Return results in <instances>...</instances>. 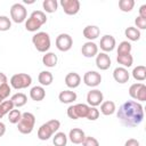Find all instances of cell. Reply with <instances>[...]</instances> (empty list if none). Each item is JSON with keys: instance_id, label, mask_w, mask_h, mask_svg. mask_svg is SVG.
I'll return each mask as SVG.
<instances>
[{"instance_id": "cell-41", "label": "cell", "mask_w": 146, "mask_h": 146, "mask_svg": "<svg viewBox=\"0 0 146 146\" xmlns=\"http://www.w3.org/2000/svg\"><path fill=\"white\" fill-rule=\"evenodd\" d=\"M137 100H140V102H145L146 100V86L144 84L140 90L138 91V95H137Z\"/></svg>"}, {"instance_id": "cell-40", "label": "cell", "mask_w": 146, "mask_h": 146, "mask_svg": "<svg viewBox=\"0 0 146 146\" xmlns=\"http://www.w3.org/2000/svg\"><path fill=\"white\" fill-rule=\"evenodd\" d=\"M135 24H136V29L138 30H145L146 29V18H143L140 16H137L135 19Z\"/></svg>"}, {"instance_id": "cell-29", "label": "cell", "mask_w": 146, "mask_h": 146, "mask_svg": "<svg viewBox=\"0 0 146 146\" xmlns=\"http://www.w3.org/2000/svg\"><path fill=\"white\" fill-rule=\"evenodd\" d=\"M42 7L46 13H55L58 8V2L57 0H44L42 2Z\"/></svg>"}, {"instance_id": "cell-19", "label": "cell", "mask_w": 146, "mask_h": 146, "mask_svg": "<svg viewBox=\"0 0 146 146\" xmlns=\"http://www.w3.org/2000/svg\"><path fill=\"white\" fill-rule=\"evenodd\" d=\"M99 34H100V30L96 25H88L83 29V36L86 39H88L89 41L97 39L99 36Z\"/></svg>"}, {"instance_id": "cell-7", "label": "cell", "mask_w": 146, "mask_h": 146, "mask_svg": "<svg viewBox=\"0 0 146 146\" xmlns=\"http://www.w3.org/2000/svg\"><path fill=\"white\" fill-rule=\"evenodd\" d=\"M89 111V105L87 104H75L71 105L67 108V116L72 120H78L81 117H87Z\"/></svg>"}, {"instance_id": "cell-8", "label": "cell", "mask_w": 146, "mask_h": 146, "mask_svg": "<svg viewBox=\"0 0 146 146\" xmlns=\"http://www.w3.org/2000/svg\"><path fill=\"white\" fill-rule=\"evenodd\" d=\"M27 11L22 3H14L10 8V17L15 23H23L26 19Z\"/></svg>"}, {"instance_id": "cell-20", "label": "cell", "mask_w": 146, "mask_h": 146, "mask_svg": "<svg viewBox=\"0 0 146 146\" xmlns=\"http://www.w3.org/2000/svg\"><path fill=\"white\" fill-rule=\"evenodd\" d=\"M30 97L32 100L35 102H41L46 97V91L42 86H35L30 90Z\"/></svg>"}, {"instance_id": "cell-3", "label": "cell", "mask_w": 146, "mask_h": 146, "mask_svg": "<svg viewBox=\"0 0 146 146\" xmlns=\"http://www.w3.org/2000/svg\"><path fill=\"white\" fill-rule=\"evenodd\" d=\"M60 127V122L56 119L49 120L43 123L38 130V138L40 140H48Z\"/></svg>"}, {"instance_id": "cell-37", "label": "cell", "mask_w": 146, "mask_h": 146, "mask_svg": "<svg viewBox=\"0 0 146 146\" xmlns=\"http://www.w3.org/2000/svg\"><path fill=\"white\" fill-rule=\"evenodd\" d=\"M99 117V111L96 108V107H91L89 106V111H88V114H87V119L90 120V121H95Z\"/></svg>"}, {"instance_id": "cell-2", "label": "cell", "mask_w": 146, "mask_h": 146, "mask_svg": "<svg viewBox=\"0 0 146 146\" xmlns=\"http://www.w3.org/2000/svg\"><path fill=\"white\" fill-rule=\"evenodd\" d=\"M47 22V16L41 10H34L25 22V29L29 32H36Z\"/></svg>"}, {"instance_id": "cell-1", "label": "cell", "mask_w": 146, "mask_h": 146, "mask_svg": "<svg viewBox=\"0 0 146 146\" xmlns=\"http://www.w3.org/2000/svg\"><path fill=\"white\" fill-rule=\"evenodd\" d=\"M116 116L122 125L128 128H133L143 122L144 108L141 104L135 100H128L119 107Z\"/></svg>"}, {"instance_id": "cell-12", "label": "cell", "mask_w": 146, "mask_h": 146, "mask_svg": "<svg viewBox=\"0 0 146 146\" xmlns=\"http://www.w3.org/2000/svg\"><path fill=\"white\" fill-rule=\"evenodd\" d=\"M103 99H104V95L100 90L98 89H94V90H90L88 94H87V103L89 104V106L91 107H96L98 105H100L103 103Z\"/></svg>"}, {"instance_id": "cell-36", "label": "cell", "mask_w": 146, "mask_h": 146, "mask_svg": "<svg viewBox=\"0 0 146 146\" xmlns=\"http://www.w3.org/2000/svg\"><path fill=\"white\" fill-rule=\"evenodd\" d=\"M11 27V22L7 16H0V31L5 32Z\"/></svg>"}, {"instance_id": "cell-27", "label": "cell", "mask_w": 146, "mask_h": 146, "mask_svg": "<svg viewBox=\"0 0 146 146\" xmlns=\"http://www.w3.org/2000/svg\"><path fill=\"white\" fill-rule=\"evenodd\" d=\"M124 34L128 38V40H130V41H138L140 39V31L133 26L127 27L124 31Z\"/></svg>"}, {"instance_id": "cell-39", "label": "cell", "mask_w": 146, "mask_h": 146, "mask_svg": "<svg viewBox=\"0 0 146 146\" xmlns=\"http://www.w3.org/2000/svg\"><path fill=\"white\" fill-rule=\"evenodd\" d=\"M83 146H99V143L98 140L95 138V137H91V136H86L83 143H82Z\"/></svg>"}, {"instance_id": "cell-22", "label": "cell", "mask_w": 146, "mask_h": 146, "mask_svg": "<svg viewBox=\"0 0 146 146\" xmlns=\"http://www.w3.org/2000/svg\"><path fill=\"white\" fill-rule=\"evenodd\" d=\"M57 55H55L54 52H46L42 57V63L44 66L47 67H55L57 64Z\"/></svg>"}, {"instance_id": "cell-4", "label": "cell", "mask_w": 146, "mask_h": 146, "mask_svg": "<svg viewBox=\"0 0 146 146\" xmlns=\"http://www.w3.org/2000/svg\"><path fill=\"white\" fill-rule=\"evenodd\" d=\"M34 124H35V116L30 112H25L22 113V117L17 123V129L21 133L29 135L32 132Z\"/></svg>"}, {"instance_id": "cell-42", "label": "cell", "mask_w": 146, "mask_h": 146, "mask_svg": "<svg viewBox=\"0 0 146 146\" xmlns=\"http://www.w3.org/2000/svg\"><path fill=\"white\" fill-rule=\"evenodd\" d=\"M124 146H140V144H139V141H138L137 139L130 138V139H128V140L124 143Z\"/></svg>"}, {"instance_id": "cell-6", "label": "cell", "mask_w": 146, "mask_h": 146, "mask_svg": "<svg viewBox=\"0 0 146 146\" xmlns=\"http://www.w3.org/2000/svg\"><path fill=\"white\" fill-rule=\"evenodd\" d=\"M31 83H32V78L26 73H17L10 78V86L17 90L25 89L30 87Z\"/></svg>"}, {"instance_id": "cell-16", "label": "cell", "mask_w": 146, "mask_h": 146, "mask_svg": "<svg viewBox=\"0 0 146 146\" xmlns=\"http://www.w3.org/2000/svg\"><path fill=\"white\" fill-rule=\"evenodd\" d=\"M96 66L102 71H105V70L110 68V66H111L110 56L106 52L97 54V56H96Z\"/></svg>"}, {"instance_id": "cell-28", "label": "cell", "mask_w": 146, "mask_h": 146, "mask_svg": "<svg viewBox=\"0 0 146 146\" xmlns=\"http://www.w3.org/2000/svg\"><path fill=\"white\" fill-rule=\"evenodd\" d=\"M132 76L137 81H144L146 79V67L144 65H138L132 70Z\"/></svg>"}, {"instance_id": "cell-32", "label": "cell", "mask_w": 146, "mask_h": 146, "mask_svg": "<svg viewBox=\"0 0 146 146\" xmlns=\"http://www.w3.org/2000/svg\"><path fill=\"white\" fill-rule=\"evenodd\" d=\"M135 7V1L133 0H120L119 1V8L124 11V13H129Z\"/></svg>"}, {"instance_id": "cell-34", "label": "cell", "mask_w": 146, "mask_h": 146, "mask_svg": "<svg viewBox=\"0 0 146 146\" xmlns=\"http://www.w3.org/2000/svg\"><path fill=\"white\" fill-rule=\"evenodd\" d=\"M21 117H22V113H21L19 110H15V108H13V110L8 113V120H9V122L13 123V124L18 123L19 120H21Z\"/></svg>"}, {"instance_id": "cell-10", "label": "cell", "mask_w": 146, "mask_h": 146, "mask_svg": "<svg viewBox=\"0 0 146 146\" xmlns=\"http://www.w3.org/2000/svg\"><path fill=\"white\" fill-rule=\"evenodd\" d=\"M60 6L66 15H75L80 10L79 0H60Z\"/></svg>"}, {"instance_id": "cell-31", "label": "cell", "mask_w": 146, "mask_h": 146, "mask_svg": "<svg viewBox=\"0 0 146 146\" xmlns=\"http://www.w3.org/2000/svg\"><path fill=\"white\" fill-rule=\"evenodd\" d=\"M13 108H14V104L10 99L9 100H3L0 104V119L3 117L6 114H8Z\"/></svg>"}, {"instance_id": "cell-17", "label": "cell", "mask_w": 146, "mask_h": 146, "mask_svg": "<svg viewBox=\"0 0 146 146\" xmlns=\"http://www.w3.org/2000/svg\"><path fill=\"white\" fill-rule=\"evenodd\" d=\"M68 138L73 144H82L84 138H86V133L80 128H73L70 130Z\"/></svg>"}, {"instance_id": "cell-30", "label": "cell", "mask_w": 146, "mask_h": 146, "mask_svg": "<svg viewBox=\"0 0 146 146\" xmlns=\"http://www.w3.org/2000/svg\"><path fill=\"white\" fill-rule=\"evenodd\" d=\"M52 143L55 146H66L67 137L64 132H56L54 138H52Z\"/></svg>"}, {"instance_id": "cell-14", "label": "cell", "mask_w": 146, "mask_h": 146, "mask_svg": "<svg viewBox=\"0 0 146 146\" xmlns=\"http://www.w3.org/2000/svg\"><path fill=\"white\" fill-rule=\"evenodd\" d=\"M81 52L87 58L95 57L98 54V46L95 42H92V41H88V42L83 43V46L81 48Z\"/></svg>"}, {"instance_id": "cell-18", "label": "cell", "mask_w": 146, "mask_h": 146, "mask_svg": "<svg viewBox=\"0 0 146 146\" xmlns=\"http://www.w3.org/2000/svg\"><path fill=\"white\" fill-rule=\"evenodd\" d=\"M80 83H81V76L76 72H70L65 76V84L71 89L78 88Z\"/></svg>"}, {"instance_id": "cell-46", "label": "cell", "mask_w": 146, "mask_h": 146, "mask_svg": "<svg viewBox=\"0 0 146 146\" xmlns=\"http://www.w3.org/2000/svg\"><path fill=\"white\" fill-rule=\"evenodd\" d=\"M2 102H3V99H2V98H1V97H0V104H1V103H2Z\"/></svg>"}, {"instance_id": "cell-24", "label": "cell", "mask_w": 146, "mask_h": 146, "mask_svg": "<svg viewBox=\"0 0 146 146\" xmlns=\"http://www.w3.org/2000/svg\"><path fill=\"white\" fill-rule=\"evenodd\" d=\"M38 80H39L41 86H50L52 83L54 76H52V74L49 71H42V72L39 73Z\"/></svg>"}, {"instance_id": "cell-35", "label": "cell", "mask_w": 146, "mask_h": 146, "mask_svg": "<svg viewBox=\"0 0 146 146\" xmlns=\"http://www.w3.org/2000/svg\"><path fill=\"white\" fill-rule=\"evenodd\" d=\"M143 86H144V83H141V82H137V83L131 84L130 88H129V95H130V97L133 98V99H136L137 98V95H138V91L140 90V88Z\"/></svg>"}, {"instance_id": "cell-13", "label": "cell", "mask_w": 146, "mask_h": 146, "mask_svg": "<svg viewBox=\"0 0 146 146\" xmlns=\"http://www.w3.org/2000/svg\"><path fill=\"white\" fill-rule=\"evenodd\" d=\"M99 46H100V49L104 52H110V51L114 50V48L116 46L115 38L113 35H111V34H105L104 36H102Z\"/></svg>"}, {"instance_id": "cell-21", "label": "cell", "mask_w": 146, "mask_h": 146, "mask_svg": "<svg viewBox=\"0 0 146 146\" xmlns=\"http://www.w3.org/2000/svg\"><path fill=\"white\" fill-rule=\"evenodd\" d=\"M76 97H78L76 94L72 90H63L58 95V99L60 100V103H64V104L73 103L74 100H76Z\"/></svg>"}, {"instance_id": "cell-25", "label": "cell", "mask_w": 146, "mask_h": 146, "mask_svg": "<svg viewBox=\"0 0 146 146\" xmlns=\"http://www.w3.org/2000/svg\"><path fill=\"white\" fill-rule=\"evenodd\" d=\"M10 100L13 102L14 107H15V106H16V107H22V106H24V105L26 104L27 97H26V95L23 94V92H17V94L13 95V97L10 98Z\"/></svg>"}, {"instance_id": "cell-23", "label": "cell", "mask_w": 146, "mask_h": 146, "mask_svg": "<svg viewBox=\"0 0 146 146\" xmlns=\"http://www.w3.org/2000/svg\"><path fill=\"white\" fill-rule=\"evenodd\" d=\"M116 110V106H115V103L112 102V100H106V102H103L102 105H100V112L104 114V115H112Z\"/></svg>"}, {"instance_id": "cell-11", "label": "cell", "mask_w": 146, "mask_h": 146, "mask_svg": "<svg viewBox=\"0 0 146 146\" xmlns=\"http://www.w3.org/2000/svg\"><path fill=\"white\" fill-rule=\"evenodd\" d=\"M83 82L88 87H97L102 82V75L96 71H88L83 75Z\"/></svg>"}, {"instance_id": "cell-9", "label": "cell", "mask_w": 146, "mask_h": 146, "mask_svg": "<svg viewBox=\"0 0 146 146\" xmlns=\"http://www.w3.org/2000/svg\"><path fill=\"white\" fill-rule=\"evenodd\" d=\"M73 46V39L67 33H60L56 38V47L60 51H68Z\"/></svg>"}, {"instance_id": "cell-38", "label": "cell", "mask_w": 146, "mask_h": 146, "mask_svg": "<svg viewBox=\"0 0 146 146\" xmlns=\"http://www.w3.org/2000/svg\"><path fill=\"white\" fill-rule=\"evenodd\" d=\"M10 91H11V89H10V87H9L8 83H3V84L0 86V97L3 100L10 95Z\"/></svg>"}, {"instance_id": "cell-26", "label": "cell", "mask_w": 146, "mask_h": 146, "mask_svg": "<svg viewBox=\"0 0 146 146\" xmlns=\"http://www.w3.org/2000/svg\"><path fill=\"white\" fill-rule=\"evenodd\" d=\"M116 60L120 65H122V67H130L133 63V57L131 54H124V55H117Z\"/></svg>"}, {"instance_id": "cell-43", "label": "cell", "mask_w": 146, "mask_h": 146, "mask_svg": "<svg viewBox=\"0 0 146 146\" xmlns=\"http://www.w3.org/2000/svg\"><path fill=\"white\" fill-rule=\"evenodd\" d=\"M138 16H140L143 18H146V5L140 6V8H139V15Z\"/></svg>"}, {"instance_id": "cell-45", "label": "cell", "mask_w": 146, "mask_h": 146, "mask_svg": "<svg viewBox=\"0 0 146 146\" xmlns=\"http://www.w3.org/2000/svg\"><path fill=\"white\" fill-rule=\"evenodd\" d=\"M5 133H6V125L5 123L0 122V137H2Z\"/></svg>"}, {"instance_id": "cell-15", "label": "cell", "mask_w": 146, "mask_h": 146, "mask_svg": "<svg viewBox=\"0 0 146 146\" xmlns=\"http://www.w3.org/2000/svg\"><path fill=\"white\" fill-rule=\"evenodd\" d=\"M113 78L119 83H125V82L129 81L130 75H129V72H128L127 68L120 66V67L114 68V71H113Z\"/></svg>"}, {"instance_id": "cell-33", "label": "cell", "mask_w": 146, "mask_h": 146, "mask_svg": "<svg viewBox=\"0 0 146 146\" xmlns=\"http://www.w3.org/2000/svg\"><path fill=\"white\" fill-rule=\"evenodd\" d=\"M132 49V46L129 41H122L117 46V55H124V54H130Z\"/></svg>"}, {"instance_id": "cell-44", "label": "cell", "mask_w": 146, "mask_h": 146, "mask_svg": "<svg viewBox=\"0 0 146 146\" xmlns=\"http://www.w3.org/2000/svg\"><path fill=\"white\" fill-rule=\"evenodd\" d=\"M3 83H7V75L5 73L0 72V86Z\"/></svg>"}, {"instance_id": "cell-5", "label": "cell", "mask_w": 146, "mask_h": 146, "mask_svg": "<svg viewBox=\"0 0 146 146\" xmlns=\"http://www.w3.org/2000/svg\"><path fill=\"white\" fill-rule=\"evenodd\" d=\"M32 42L35 49L40 52H46L50 48V36L47 32H38L32 36Z\"/></svg>"}]
</instances>
